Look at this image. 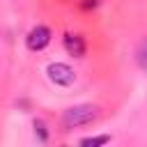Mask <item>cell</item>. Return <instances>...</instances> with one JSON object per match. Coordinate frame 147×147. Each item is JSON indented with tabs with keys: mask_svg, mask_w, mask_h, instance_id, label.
Listing matches in <instances>:
<instances>
[{
	"mask_svg": "<svg viewBox=\"0 0 147 147\" xmlns=\"http://www.w3.org/2000/svg\"><path fill=\"white\" fill-rule=\"evenodd\" d=\"M99 5H101V0H85V2H80V9L90 11V9H96Z\"/></svg>",
	"mask_w": 147,
	"mask_h": 147,
	"instance_id": "cell-8",
	"label": "cell"
},
{
	"mask_svg": "<svg viewBox=\"0 0 147 147\" xmlns=\"http://www.w3.org/2000/svg\"><path fill=\"white\" fill-rule=\"evenodd\" d=\"M62 44H64V51L69 55H74V57H85V53H87V41L78 32H67Z\"/></svg>",
	"mask_w": 147,
	"mask_h": 147,
	"instance_id": "cell-4",
	"label": "cell"
},
{
	"mask_svg": "<svg viewBox=\"0 0 147 147\" xmlns=\"http://www.w3.org/2000/svg\"><path fill=\"white\" fill-rule=\"evenodd\" d=\"M51 39H53V32H51L48 25H34V28L25 34V46H28V51L39 53V51H44V48L51 44Z\"/></svg>",
	"mask_w": 147,
	"mask_h": 147,
	"instance_id": "cell-3",
	"label": "cell"
},
{
	"mask_svg": "<svg viewBox=\"0 0 147 147\" xmlns=\"http://www.w3.org/2000/svg\"><path fill=\"white\" fill-rule=\"evenodd\" d=\"M46 76L57 87H69V85L76 83V71L69 64H64V62H51L46 67Z\"/></svg>",
	"mask_w": 147,
	"mask_h": 147,
	"instance_id": "cell-2",
	"label": "cell"
},
{
	"mask_svg": "<svg viewBox=\"0 0 147 147\" xmlns=\"http://www.w3.org/2000/svg\"><path fill=\"white\" fill-rule=\"evenodd\" d=\"M101 117V108L94 103H78L71 106L62 113V126L64 129H78V126H87L94 124Z\"/></svg>",
	"mask_w": 147,
	"mask_h": 147,
	"instance_id": "cell-1",
	"label": "cell"
},
{
	"mask_svg": "<svg viewBox=\"0 0 147 147\" xmlns=\"http://www.w3.org/2000/svg\"><path fill=\"white\" fill-rule=\"evenodd\" d=\"M106 142H110V136H92V138H83L80 140V145H92V147H96V145H106Z\"/></svg>",
	"mask_w": 147,
	"mask_h": 147,
	"instance_id": "cell-7",
	"label": "cell"
},
{
	"mask_svg": "<svg viewBox=\"0 0 147 147\" xmlns=\"http://www.w3.org/2000/svg\"><path fill=\"white\" fill-rule=\"evenodd\" d=\"M136 64L147 71V37L136 46Z\"/></svg>",
	"mask_w": 147,
	"mask_h": 147,
	"instance_id": "cell-6",
	"label": "cell"
},
{
	"mask_svg": "<svg viewBox=\"0 0 147 147\" xmlns=\"http://www.w3.org/2000/svg\"><path fill=\"white\" fill-rule=\"evenodd\" d=\"M32 129H34V138H37L39 142H48L51 131H48V124H46L41 117H34V119H32Z\"/></svg>",
	"mask_w": 147,
	"mask_h": 147,
	"instance_id": "cell-5",
	"label": "cell"
}]
</instances>
